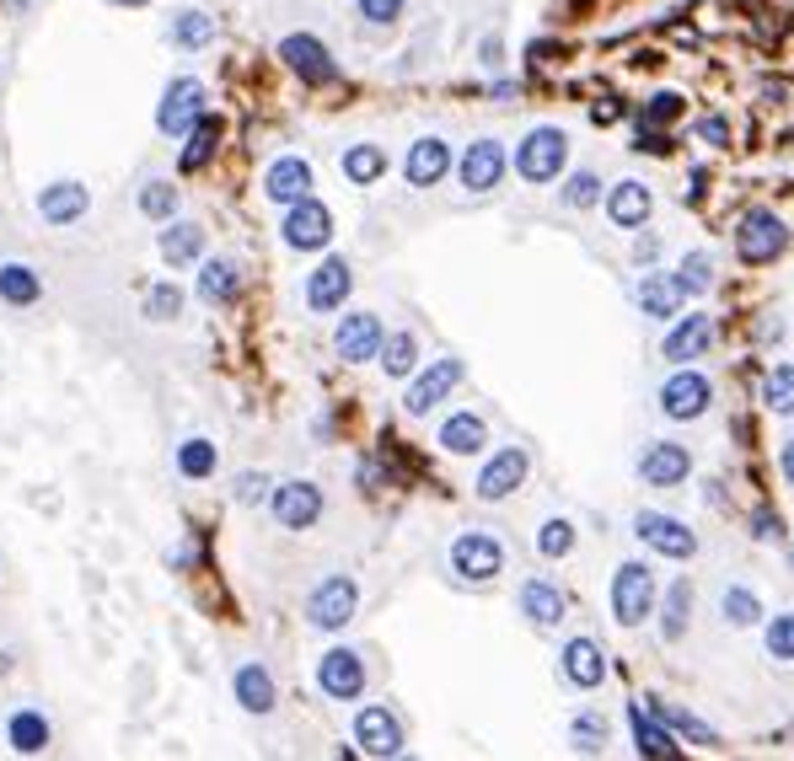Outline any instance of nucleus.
Wrapping results in <instances>:
<instances>
[{
  "mask_svg": "<svg viewBox=\"0 0 794 761\" xmlns=\"http://www.w3.org/2000/svg\"><path fill=\"white\" fill-rule=\"evenodd\" d=\"M177 306H183V295H177L172 284H156V290L145 295V317L151 322H172L177 317Z\"/></svg>",
  "mask_w": 794,
  "mask_h": 761,
  "instance_id": "8fccbe9b",
  "label": "nucleus"
},
{
  "mask_svg": "<svg viewBox=\"0 0 794 761\" xmlns=\"http://www.w3.org/2000/svg\"><path fill=\"white\" fill-rule=\"evenodd\" d=\"M526 472H532V456H526L521 445H500L494 461H483V472H478V499L500 504V499H510V493L526 482Z\"/></svg>",
  "mask_w": 794,
  "mask_h": 761,
  "instance_id": "6e6552de",
  "label": "nucleus"
},
{
  "mask_svg": "<svg viewBox=\"0 0 794 761\" xmlns=\"http://www.w3.org/2000/svg\"><path fill=\"white\" fill-rule=\"evenodd\" d=\"M762 402H768L773 413H794V360L768 370V381H762Z\"/></svg>",
  "mask_w": 794,
  "mask_h": 761,
  "instance_id": "ea45409f",
  "label": "nucleus"
},
{
  "mask_svg": "<svg viewBox=\"0 0 794 761\" xmlns=\"http://www.w3.org/2000/svg\"><path fill=\"white\" fill-rule=\"evenodd\" d=\"M461 381V360H435L429 370H418L414 387H409V398H403V407H409V418H424V413H435L440 402L452 398V387Z\"/></svg>",
  "mask_w": 794,
  "mask_h": 761,
  "instance_id": "4468645a",
  "label": "nucleus"
},
{
  "mask_svg": "<svg viewBox=\"0 0 794 761\" xmlns=\"http://www.w3.org/2000/svg\"><path fill=\"white\" fill-rule=\"evenodd\" d=\"M349 284H355L349 263H344V258H323V263L312 269V280H306V306H312V312H338L344 295H349Z\"/></svg>",
  "mask_w": 794,
  "mask_h": 761,
  "instance_id": "aec40b11",
  "label": "nucleus"
},
{
  "mask_svg": "<svg viewBox=\"0 0 794 761\" xmlns=\"http://www.w3.org/2000/svg\"><path fill=\"white\" fill-rule=\"evenodd\" d=\"M381 344H387V333H381L377 312H349V317L338 322V333H334L338 360H349V365L381 360Z\"/></svg>",
  "mask_w": 794,
  "mask_h": 761,
  "instance_id": "9b49d317",
  "label": "nucleus"
},
{
  "mask_svg": "<svg viewBox=\"0 0 794 761\" xmlns=\"http://www.w3.org/2000/svg\"><path fill=\"white\" fill-rule=\"evenodd\" d=\"M199 119H205V86L194 76H177L162 97V108H156V129L162 134H188Z\"/></svg>",
  "mask_w": 794,
  "mask_h": 761,
  "instance_id": "1a4fd4ad",
  "label": "nucleus"
},
{
  "mask_svg": "<svg viewBox=\"0 0 794 761\" xmlns=\"http://www.w3.org/2000/svg\"><path fill=\"white\" fill-rule=\"evenodd\" d=\"M752 531H757V542H773V536H779V515H773V510H757Z\"/></svg>",
  "mask_w": 794,
  "mask_h": 761,
  "instance_id": "6e6d98bb",
  "label": "nucleus"
},
{
  "mask_svg": "<svg viewBox=\"0 0 794 761\" xmlns=\"http://www.w3.org/2000/svg\"><path fill=\"white\" fill-rule=\"evenodd\" d=\"M446 172H452V145H446L440 134H424V140L409 145V156H403V177H409V188H435Z\"/></svg>",
  "mask_w": 794,
  "mask_h": 761,
  "instance_id": "a211bd4d",
  "label": "nucleus"
},
{
  "mask_svg": "<svg viewBox=\"0 0 794 761\" xmlns=\"http://www.w3.org/2000/svg\"><path fill=\"white\" fill-rule=\"evenodd\" d=\"M381 172H387V151H381V145H349V151H344V177H349V183L366 188V183H377Z\"/></svg>",
  "mask_w": 794,
  "mask_h": 761,
  "instance_id": "c9c22d12",
  "label": "nucleus"
},
{
  "mask_svg": "<svg viewBox=\"0 0 794 761\" xmlns=\"http://www.w3.org/2000/svg\"><path fill=\"white\" fill-rule=\"evenodd\" d=\"M209 39H215V17H205V11H183L172 22V43L177 48H205Z\"/></svg>",
  "mask_w": 794,
  "mask_h": 761,
  "instance_id": "a19ab883",
  "label": "nucleus"
},
{
  "mask_svg": "<svg viewBox=\"0 0 794 761\" xmlns=\"http://www.w3.org/2000/svg\"><path fill=\"white\" fill-rule=\"evenodd\" d=\"M414 365H418L414 333H392V338L381 344V370H387V376H414Z\"/></svg>",
  "mask_w": 794,
  "mask_h": 761,
  "instance_id": "58836bf2",
  "label": "nucleus"
},
{
  "mask_svg": "<svg viewBox=\"0 0 794 761\" xmlns=\"http://www.w3.org/2000/svg\"><path fill=\"white\" fill-rule=\"evenodd\" d=\"M790 252V226L773 215V209H747L741 226H736V258L752 263V269H768Z\"/></svg>",
  "mask_w": 794,
  "mask_h": 761,
  "instance_id": "f03ea898",
  "label": "nucleus"
},
{
  "mask_svg": "<svg viewBox=\"0 0 794 761\" xmlns=\"http://www.w3.org/2000/svg\"><path fill=\"white\" fill-rule=\"evenodd\" d=\"M317 686L334 697V703H355L366 692V660L355 649H328L317 660Z\"/></svg>",
  "mask_w": 794,
  "mask_h": 761,
  "instance_id": "ddd939ff",
  "label": "nucleus"
},
{
  "mask_svg": "<svg viewBox=\"0 0 794 761\" xmlns=\"http://www.w3.org/2000/svg\"><path fill=\"white\" fill-rule=\"evenodd\" d=\"M215 145H220V119H199L194 129H188V145H183V156H177V166L183 172H199L209 156H215Z\"/></svg>",
  "mask_w": 794,
  "mask_h": 761,
  "instance_id": "72a5a7b5",
  "label": "nucleus"
},
{
  "mask_svg": "<svg viewBox=\"0 0 794 761\" xmlns=\"http://www.w3.org/2000/svg\"><path fill=\"white\" fill-rule=\"evenodd\" d=\"M650 209H655L650 183H639V177H623L618 188H607V215H612L618 231H639V226L650 220Z\"/></svg>",
  "mask_w": 794,
  "mask_h": 761,
  "instance_id": "5701e85b",
  "label": "nucleus"
},
{
  "mask_svg": "<svg viewBox=\"0 0 794 761\" xmlns=\"http://www.w3.org/2000/svg\"><path fill=\"white\" fill-rule=\"evenodd\" d=\"M355 746L366 751V757H398L403 751V724L392 708H360L355 714Z\"/></svg>",
  "mask_w": 794,
  "mask_h": 761,
  "instance_id": "dca6fc26",
  "label": "nucleus"
},
{
  "mask_svg": "<svg viewBox=\"0 0 794 761\" xmlns=\"http://www.w3.org/2000/svg\"><path fill=\"white\" fill-rule=\"evenodd\" d=\"M263 194H269L274 204H285V209L301 204V199H312V166H306L301 156H280L269 172H263Z\"/></svg>",
  "mask_w": 794,
  "mask_h": 761,
  "instance_id": "4be33fe9",
  "label": "nucleus"
},
{
  "mask_svg": "<svg viewBox=\"0 0 794 761\" xmlns=\"http://www.w3.org/2000/svg\"><path fill=\"white\" fill-rule=\"evenodd\" d=\"M687 472H693V456H687V445L676 441L644 445V456H639V478L650 488H676V482H687Z\"/></svg>",
  "mask_w": 794,
  "mask_h": 761,
  "instance_id": "f3484780",
  "label": "nucleus"
},
{
  "mask_svg": "<svg viewBox=\"0 0 794 761\" xmlns=\"http://www.w3.org/2000/svg\"><path fill=\"white\" fill-rule=\"evenodd\" d=\"M687 611H693V579H671V590H666V617H661V633H666L671 643L687 633Z\"/></svg>",
  "mask_w": 794,
  "mask_h": 761,
  "instance_id": "e433bc0d",
  "label": "nucleus"
},
{
  "mask_svg": "<svg viewBox=\"0 0 794 761\" xmlns=\"http://www.w3.org/2000/svg\"><path fill=\"white\" fill-rule=\"evenodd\" d=\"M177 472H183V478H209V472H215V445L183 441L177 445Z\"/></svg>",
  "mask_w": 794,
  "mask_h": 761,
  "instance_id": "37998d69",
  "label": "nucleus"
},
{
  "mask_svg": "<svg viewBox=\"0 0 794 761\" xmlns=\"http://www.w3.org/2000/svg\"><path fill=\"white\" fill-rule=\"evenodd\" d=\"M39 215L48 220V226H70V220H81L86 215V188L81 183H54V188H43Z\"/></svg>",
  "mask_w": 794,
  "mask_h": 761,
  "instance_id": "cd10ccee",
  "label": "nucleus"
},
{
  "mask_svg": "<svg viewBox=\"0 0 794 761\" xmlns=\"http://www.w3.org/2000/svg\"><path fill=\"white\" fill-rule=\"evenodd\" d=\"M768 654H773L779 665H794V611L768 617Z\"/></svg>",
  "mask_w": 794,
  "mask_h": 761,
  "instance_id": "49530a36",
  "label": "nucleus"
},
{
  "mask_svg": "<svg viewBox=\"0 0 794 761\" xmlns=\"http://www.w3.org/2000/svg\"><path fill=\"white\" fill-rule=\"evenodd\" d=\"M504 166H510V156H504V145L500 140H489V134H483V140H472V145H467V151H461V188H467V194H494V188H500V177H504Z\"/></svg>",
  "mask_w": 794,
  "mask_h": 761,
  "instance_id": "9d476101",
  "label": "nucleus"
},
{
  "mask_svg": "<svg viewBox=\"0 0 794 761\" xmlns=\"http://www.w3.org/2000/svg\"><path fill=\"white\" fill-rule=\"evenodd\" d=\"M280 59L291 65L301 80H312V86H323V80H334V54L323 48L317 39H306V33H291V39L280 43Z\"/></svg>",
  "mask_w": 794,
  "mask_h": 761,
  "instance_id": "412c9836",
  "label": "nucleus"
},
{
  "mask_svg": "<svg viewBox=\"0 0 794 761\" xmlns=\"http://www.w3.org/2000/svg\"><path fill=\"white\" fill-rule=\"evenodd\" d=\"M515 601H521V617H526L532 628H558V622L569 617V606H564V590H558L553 579H526Z\"/></svg>",
  "mask_w": 794,
  "mask_h": 761,
  "instance_id": "b1692460",
  "label": "nucleus"
},
{
  "mask_svg": "<svg viewBox=\"0 0 794 761\" xmlns=\"http://www.w3.org/2000/svg\"><path fill=\"white\" fill-rule=\"evenodd\" d=\"M237 499H242V504L269 499V478H263V472H242V478H237Z\"/></svg>",
  "mask_w": 794,
  "mask_h": 761,
  "instance_id": "603ef678",
  "label": "nucleus"
},
{
  "mask_svg": "<svg viewBox=\"0 0 794 761\" xmlns=\"http://www.w3.org/2000/svg\"><path fill=\"white\" fill-rule=\"evenodd\" d=\"M564 161H569V134H564L558 123L526 129V140L515 145V172H521V183H553V177L564 172Z\"/></svg>",
  "mask_w": 794,
  "mask_h": 761,
  "instance_id": "f257e3e1",
  "label": "nucleus"
},
{
  "mask_svg": "<svg viewBox=\"0 0 794 761\" xmlns=\"http://www.w3.org/2000/svg\"><path fill=\"white\" fill-rule=\"evenodd\" d=\"M237 290H242V280H237V263L209 258L205 269H199V301H209V306H226V301H237Z\"/></svg>",
  "mask_w": 794,
  "mask_h": 761,
  "instance_id": "2f4dec72",
  "label": "nucleus"
},
{
  "mask_svg": "<svg viewBox=\"0 0 794 761\" xmlns=\"http://www.w3.org/2000/svg\"><path fill=\"white\" fill-rule=\"evenodd\" d=\"M269 504H274V521L285 525V531H306V525H317V515H323V488L306 478L280 482V488L269 493Z\"/></svg>",
  "mask_w": 794,
  "mask_h": 761,
  "instance_id": "f8f14e48",
  "label": "nucleus"
},
{
  "mask_svg": "<svg viewBox=\"0 0 794 761\" xmlns=\"http://www.w3.org/2000/svg\"><path fill=\"white\" fill-rule=\"evenodd\" d=\"M633 295H639L644 317L666 322V317H676V306H682V295H687V290H682V280H676V274H666V269H661V274H644Z\"/></svg>",
  "mask_w": 794,
  "mask_h": 761,
  "instance_id": "a878e982",
  "label": "nucleus"
},
{
  "mask_svg": "<svg viewBox=\"0 0 794 761\" xmlns=\"http://www.w3.org/2000/svg\"><path fill=\"white\" fill-rule=\"evenodd\" d=\"M633 536L650 547V553H661V558L682 563L698 553V536H693V525L676 521V515H661V510H639L633 515Z\"/></svg>",
  "mask_w": 794,
  "mask_h": 761,
  "instance_id": "39448f33",
  "label": "nucleus"
},
{
  "mask_svg": "<svg viewBox=\"0 0 794 761\" xmlns=\"http://www.w3.org/2000/svg\"><path fill=\"white\" fill-rule=\"evenodd\" d=\"M779 472H784V482H794V441H784V450H779Z\"/></svg>",
  "mask_w": 794,
  "mask_h": 761,
  "instance_id": "13d9d810",
  "label": "nucleus"
},
{
  "mask_svg": "<svg viewBox=\"0 0 794 761\" xmlns=\"http://www.w3.org/2000/svg\"><path fill=\"white\" fill-rule=\"evenodd\" d=\"M682 108H687V102H682V91H655V97H650V108H644V123H676L682 119Z\"/></svg>",
  "mask_w": 794,
  "mask_h": 761,
  "instance_id": "09e8293b",
  "label": "nucleus"
},
{
  "mask_svg": "<svg viewBox=\"0 0 794 761\" xmlns=\"http://www.w3.org/2000/svg\"><path fill=\"white\" fill-rule=\"evenodd\" d=\"M558 671H564V682L580 686V692H596V686L607 682V654H601V643L596 639H569L564 643V660H558Z\"/></svg>",
  "mask_w": 794,
  "mask_h": 761,
  "instance_id": "6ab92c4d",
  "label": "nucleus"
},
{
  "mask_svg": "<svg viewBox=\"0 0 794 761\" xmlns=\"http://www.w3.org/2000/svg\"><path fill=\"white\" fill-rule=\"evenodd\" d=\"M601 199V177L580 166V172H569V183H564V209H590V204Z\"/></svg>",
  "mask_w": 794,
  "mask_h": 761,
  "instance_id": "a18cd8bd",
  "label": "nucleus"
},
{
  "mask_svg": "<svg viewBox=\"0 0 794 761\" xmlns=\"http://www.w3.org/2000/svg\"><path fill=\"white\" fill-rule=\"evenodd\" d=\"M355 606H360L355 579H349V574H328V579H323V585L306 596V622H312V628H323V633H338V628H349Z\"/></svg>",
  "mask_w": 794,
  "mask_h": 761,
  "instance_id": "423d86ee",
  "label": "nucleus"
},
{
  "mask_svg": "<svg viewBox=\"0 0 794 761\" xmlns=\"http://www.w3.org/2000/svg\"><path fill=\"white\" fill-rule=\"evenodd\" d=\"M452 574L467 585H489L494 574H504V542L494 531H461L452 542Z\"/></svg>",
  "mask_w": 794,
  "mask_h": 761,
  "instance_id": "20e7f679",
  "label": "nucleus"
},
{
  "mask_svg": "<svg viewBox=\"0 0 794 761\" xmlns=\"http://www.w3.org/2000/svg\"><path fill=\"white\" fill-rule=\"evenodd\" d=\"M633 151H644V156H666L671 151V134H655V129H639V145Z\"/></svg>",
  "mask_w": 794,
  "mask_h": 761,
  "instance_id": "5fc2aeb1",
  "label": "nucleus"
},
{
  "mask_svg": "<svg viewBox=\"0 0 794 761\" xmlns=\"http://www.w3.org/2000/svg\"><path fill=\"white\" fill-rule=\"evenodd\" d=\"M199 252H205V231L194 220H172L167 231H162V258L167 263H194Z\"/></svg>",
  "mask_w": 794,
  "mask_h": 761,
  "instance_id": "473e14b6",
  "label": "nucleus"
},
{
  "mask_svg": "<svg viewBox=\"0 0 794 761\" xmlns=\"http://www.w3.org/2000/svg\"><path fill=\"white\" fill-rule=\"evenodd\" d=\"M6 740H11L22 757H39V751H48V719H43L39 708H17V714L6 719Z\"/></svg>",
  "mask_w": 794,
  "mask_h": 761,
  "instance_id": "c756f323",
  "label": "nucleus"
},
{
  "mask_svg": "<svg viewBox=\"0 0 794 761\" xmlns=\"http://www.w3.org/2000/svg\"><path fill=\"white\" fill-rule=\"evenodd\" d=\"M483 445H489V430L478 413H452L440 424V450H452V456H478Z\"/></svg>",
  "mask_w": 794,
  "mask_h": 761,
  "instance_id": "bb28decb",
  "label": "nucleus"
},
{
  "mask_svg": "<svg viewBox=\"0 0 794 761\" xmlns=\"http://www.w3.org/2000/svg\"><path fill=\"white\" fill-rule=\"evenodd\" d=\"M569 735H575V740H586V751H596V746H601V735H607V729H601V719H575L569 724Z\"/></svg>",
  "mask_w": 794,
  "mask_h": 761,
  "instance_id": "864d4df0",
  "label": "nucleus"
},
{
  "mask_svg": "<svg viewBox=\"0 0 794 761\" xmlns=\"http://www.w3.org/2000/svg\"><path fill=\"white\" fill-rule=\"evenodd\" d=\"M285 241H291L295 252H323V247L334 241V215H328V204H317V199L291 204V215H285Z\"/></svg>",
  "mask_w": 794,
  "mask_h": 761,
  "instance_id": "2eb2a0df",
  "label": "nucleus"
},
{
  "mask_svg": "<svg viewBox=\"0 0 794 761\" xmlns=\"http://www.w3.org/2000/svg\"><path fill=\"white\" fill-rule=\"evenodd\" d=\"M709 344H714V322L704 317V312L676 317V327L666 333V360H698Z\"/></svg>",
  "mask_w": 794,
  "mask_h": 761,
  "instance_id": "393cba45",
  "label": "nucleus"
},
{
  "mask_svg": "<svg viewBox=\"0 0 794 761\" xmlns=\"http://www.w3.org/2000/svg\"><path fill=\"white\" fill-rule=\"evenodd\" d=\"M719 617H725L730 628H752V622H762V601H757L747 585H730V590L719 596Z\"/></svg>",
  "mask_w": 794,
  "mask_h": 761,
  "instance_id": "4c0bfd02",
  "label": "nucleus"
},
{
  "mask_svg": "<svg viewBox=\"0 0 794 761\" xmlns=\"http://www.w3.org/2000/svg\"><path fill=\"white\" fill-rule=\"evenodd\" d=\"M113 6H145V0H113Z\"/></svg>",
  "mask_w": 794,
  "mask_h": 761,
  "instance_id": "bf43d9fd",
  "label": "nucleus"
},
{
  "mask_svg": "<svg viewBox=\"0 0 794 761\" xmlns=\"http://www.w3.org/2000/svg\"><path fill=\"white\" fill-rule=\"evenodd\" d=\"M709 398H714V387L704 370H676V376H666V387H661V413L676 418V424H693V418H704Z\"/></svg>",
  "mask_w": 794,
  "mask_h": 761,
  "instance_id": "0eeeda50",
  "label": "nucleus"
},
{
  "mask_svg": "<svg viewBox=\"0 0 794 761\" xmlns=\"http://www.w3.org/2000/svg\"><path fill=\"white\" fill-rule=\"evenodd\" d=\"M537 553H543V558H564V553H575V525L564 521V515L543 521V531H537Z\"/></svg>",
  "mask_w": 794,
  "mask_h": 761,
  "instance_id": "c03bdc74",
  "label": "nucleus"
},
{
  "mask_svg": "<svg viewBox=\"0 0 794 761\" xmlns=\"http://www.w3.org/2000/svg\"><path fill=\"white\" fill-rule=\"evenodd\" d=\"M698 134H704L709 145H725V140H730V129H725V119H704V123H698Z\"/></svg>",
  "mask_w": 794,
  "mask_h": 761,
  "instance_id": "4d7b16f0",
  "label": "nucleus"
},
{
  "mask_svg": "<svg viewBox=\"0 0 794 761\" xmlns=\"http://www.w3.org/2000/svg\"><path fill=\"white\" fill-rule=\"evenodd\" d=\"M360 17L377 22V28H392L403 17V0H360Z\"/></svg>",
  "mask_w": 794,
  "mask_h": 761,
  "instance_id": "3c124183",
  "label": "nucleus"
},
{
  "mask_svg": "<svg viewBox=\"0 0 794 761\" xmlns=\"http://www.w3.org/2000/svg\"><path fill=\"white\" fill-rule=\"evenodd\" d=\"M633 746H639V757H676L682 746L671 740V724L666 719H655L650 708H633Z\"/></svg>",
  "mask_w": 794,
  "mask_h": 761,
  "instance_id": "c85d7f7f",
  "label": "nucleus"
},
{
  "mask_svg": "<svg viewBox=\"0 0 794 761\" xmlns=\"http://www.w3.org/2000/svg\"><path fill=\"white\" fill-rule=\"evenodd\" d=\"M39 274L28 269V263H6L0 269V301H11V306H33L39 301Z\"/></svg>",
  "mask_w": 794,
  "mask_h": 761,
  "instance_id": "f704fd0d",
  "label": "nucleus"
},
{
  "mask_svg": "<svg viewBox=\"0 0 794 761\" xmlns=\"http://www.w3.org/2000/svg\"><path fill=\"white\" fill-rule=\"evenodd\" d=\"M231 692H237V703H242L248 714H269V708H274V676H269L263 665H242V671L231 676Z\"/></svg>",
  "mask_w": 794,
  "mask_h": 761,
  "instance_id": "7c9ffc66",
  "label": "nucleus"
},
{
  "mask_svg": "<svg viewBox=\"0 0 794 761\" xmlns=\"http://www.w3.org/2000/svg\"><path fill=\"white\" fill-rule=\"evenodd\" d=\"M655 596H661V585H655L650 563L639 558L618 563V574H612V617H618V628H639L655 611Z\"/></svg>",
  "mask_w": 794,
  "mask_h": 761,
  "instance_id": "7ed1b4c3",
  "label": "nucleus"
},
{
  "mask_svg": "<svg viewBox=\"0 0 794 761\" xmlns=\"http://www.w3.org/2000/svg\"><path fill=\"white\" fill-rule=\"evenodd\" d=\"M140 209H145L151 220H172V209H177V188H172V183H145V188H140Z\"/></svg>",
  "mask_w": 794,
  "mask_h": 761,
  "instance_id": "de8ad7c7",
  "label": "nucleus"
},
{
  "mask_svg": "<svg viewBox=\"0 0 794 761\" xmlns=\"http://www.w3.org/2000/svg\"><path fill=\"white\" fill-rule=\"evenodd\" d=\"M676 280H682V290H687V295H709L714 258H709V252H687V258H682V269H676Z\"/></svg>",
  "mask_w": 794,
  "mask_h": 761,
  "instance_id": "79ce46f5",
  "label": "nucleus"
}]
</instances>
